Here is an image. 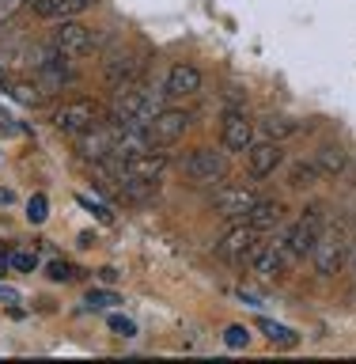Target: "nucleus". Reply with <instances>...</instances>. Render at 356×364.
<instances>
[{"mask_svg": "<svg viewBox=\"0 0 356 364\" xmlns=\"http://www.w3.org/2000/svg\"><path fill=\"white\" fill-rule=\"evenodd\" d=\"M167 107V91L156 84H125L114 95V118H133V122H152L159 110Z\"/></svg>", "mask_w": 356, "mask_h": 364, "instance_id": "obj_1", "label": "nucleus"}, {"mask_svg": "<svg viewBox=\"0 0 356 364\" xmlns=\"http://www.w3.org/2000/svg\"><path fill=\"white\" fill-rule=\"evenodd\" d=\"M53 129L65 133V136H80L84 129H91L95 122H102V107L95 99H68L53 110Z\"/></svg>", "mask_w": 356, "mask_h": 364, "instance_id": "obj_2", "label": "nucleus"}, {"mask_svg": "<svg viewBox=\"0 0 356 364\" xmlns=\"http://www.w3.org/2000/svg\"><path fill=\"white\" fill-rule=\"evenodd\" d=\"M345 235L338 232V228H323L311 247V262H315V273L318 277H334V273H341V266H345Z\"/></svg>", "mask_w": 356, "mask_h": 364, "instance_id": "obj_3", "label": "nucleus"}, {"mask_svg": "<svg viewBox=\"0 0 356 364\" xmlns=\"http://www.w3.org/2000/svg\"><path fill=\"white\" fill-rule=\"evenodd\" d=\"M182 175H186L193 186H212L227 175V156L212 152V148H193V152L182 159Z\"/></svg>", "mask_w": 356, "mask_h": 364, "instance_id": "obj_4", "label": "nucleus"}, {"mask_svg": "<svg viewBox=\"0 0 356 364\" xmlns=\"http://www.w3.org/2000/svg\"><path fill=\"white\" fill-rule=\"evenodd\" d=\"M50 46L53 50H61L65 57H87V53H95V31L84 27V23H76V19H57V31L50 34Z\"/></svg>", "mask_w": 356, "mask_h": 364, "instance_id": "obj_5", "label": "nucleus"}, {"mask_svg": "<svg viewBox=\"0 0 356 364\" xmlns=\"http://www.w3.org/2000/svg\"><path fill=\"white\" fill-rule=\"evenodd\" d=\"M292 266V255L288 247H284V239H273V243H258V250L250 255V269H254V277L261 281H277L284 277Z\"/></svg>", "mask_w": 356, "mask_h": 364, "instance_id": "obj_6", "label": "nucleus"}, {"mask_svg": "<svg viewBox=\"0 0 356 364\" xmlns=\"http://www.w3.org/2000/svg\"><path fill=\"white\" fill-rule=\"evenodd\" d=\"M318 232H323V209H318V205H311V209H307L300 220L292 224V232L284 235V247H288L292 262H300L303 255H311Z\"/></svg>", "mask_w": 356, "mask_h": 364, "instance_id": "obj_7", "label": "nucleus"}, {"mask_svg": "<svg viewBox=\"0 0 356 364\" xmlns=\"http://www.w3.org/2000/svg\"><path fill=\"white\" fill-rule=\"evenodd\" d=\"M258 250V228H250L247 220H239L235 228H227L224 239L216 243V255H220L224 262H250V255Z\"/></svg>", "mask_w": 356, "mask_h": 364, "instance_id": "obj_8", "label": "nucleus"}, {"mask_svg": "<svg viewBox=\"0 0 356 364\" xmlns=\"http://www.w3.org/2000/svg\"><path fill=\"white\" fill-rule=\"evenodd\" d=\"M254 201H258L254 182H224V186L212 193V209L220 216H232V220H239Z\"/></svg>", "mask_w": 356, "mask_h": 364, "instance_id": "obj_9", "label": "nucleus"}, {"mask_svg": "<svg viewBox=\"0 0 356 364\" xmlns=\"http://www.w3.org/2000/svg\"><path fill=\"white\" fill-rule=\"evenodd\" d=\"M201 84H205L201 68L178 61V65H171V73L163 80V91H167V99H190V95H198V91H201Z\"/></svg>", "mask_w": 356, "mask_h": 364, "instance_id": "obj_10", "label": "nucleus"}, {"mask_svg": "<svg viewBox=\"0 0 356 364\" xmlns=\"http://www.w3.org/2000/svg\"><path fill=\"white\" fill-rule=\"evenodd\" d=\"M148 129H152V136H156L159 148H167V144L182 141V133L190 129V114H186V110H167V107H163L152 122H148Z\"/></svg>", "mask_w": 356, "mask_h": 364, "instance_id": "obj_11", "label": "nucleus"}, {"mask_svg": "<svg viewBox=\"0 0 356 364\" xmlns=\"http://www.w3.org/2000/svg\"><path fill=\"white\" fill-rule=\"evenodd\" d=\"M220 141H224L227 152H247V148L254 144V122H250L243 110H232V114L224 118Z\"/></svg>", "mask_w": 356, "mask_h": 364, "instance_id": "obj_12", "label": "nucleus"}, {"mask_svg": "<svg viewBox=\"0 0 356 364\" xmlns=\"http://www.w3.org/2000/svg\"><path fill=\"white\" fill-rule=\"evenodd\" d=\"M281 159H284V152H281V144L277 141H266V144H250L247 148V171H250V178H269L273 171L281 167Z\"/></svg>", "mask_w": 356, "mask_h": 364, "instance_id": "obj_13", "label": "nucleus"}, {"mask_svg": "<svg viewBox=\"0 0 356 364\" xmlns=\"http://www.w3.org/2000/svg\"><path fill=\"white\" fill-rule=\"evenodd\" d=\"M167 152H159V148H152V152H144V156H129V159H122V171L125 175H133V178H144V182H159L163 178V171H167Z\"/></svg>", "mask_w": 356, "mask_h": 364, "instance_id": "obj_14", "label": "nucleus"}, {"mask_svg": "<svg viewBox=\"0 0 356 364\" xmlns=\"http://www.w3.org/2000/svg\"><path fill=\"white\" fill-rule=\"evenodd\" d=\"M239 220H247L250 228H258V232H269V228H277V224L284 220V201H277V198H258L243 216H239Z\"/></svg>", "mask_w": 356, "mask_h": 364, "instance_id": "obj_15", "label": "nucleus"}, {"mask_svg": "<svg viewBox=\"0 0 356 364\" xmlns=\"http://www.w3.org/2000/svg\"><path fill=\"white\" fill-rule=\"evenodd\" d=\"M95 0H34V16L38 19H76L80 11H87Z\"/></svg>", "mask_w": 356, "mask_h": 364, "instance_id": "obj_16", "label": "nucleus"}, {"mask_svg": "<svg viewBox=\"0 0 356 364\" xmlns=\"http://www.w3.org/2000/svg\"><path fill=\"white\" fill-rule=\"evenodd\" d=\"M345 164H349V156H345V148H341V144H323V148H318V156H315V167H318V175H323V178L341 175Z\"/></svg>", "mask_w": 356, "mask_h": 364, "instance_id": "obj_17", "label": "nucleus"}, {"mask_svg": "<svg viewBox=\"0 0 356 364\" xmlns=\"http://www.w3.org/2000/svg\"><path fill=\"white\" fill-rule=\"evenodd\" d=\"M4 91H11V99L16 102H23V107H38V102L50 95V91H45L38 80H4Z\"/></svg>", "mask_w": 356, "mask_h": 364, "instance_id": "obj_18", "label": "nucleus"}, {"mask_svg": "<svg viewBox=\"0 0 356 364\" xmlns=\"http://www.w3.org/2000/svg\"><path fill=\"white\" fill-rule=\"evenodd\" d=\"M107 84L118 91V87H125V84H133L136 76H141V61H133V57H118V61H107Z\"/></svg>", "mask_w": 356, "mask_h": 364, "instance_id": "obj_19", "label": "nucleus"}, {"mask_svg": "<svg viewBox=\"0 0 356 364\" xmlns=\"http://www.w3.org/2000/svg\"><path fill=\"white\" fill-rule=\"evenodd\" d=\"M258 330L273 341V346H284V349L300 346V334H296L292 326H284V323H273V318H258Z\"/></svg>", "mask_w": 356, "mask_h": 364, "instance_id": "obj_20", "label": "nucleus"}, {"mask_svg": "<svg viewBox=\"0 0 356 364\" xmlns=\"http://www.w3.org/2000/svg\"><path fill=\"white\" fill-rule=\"evenodd\" d=\"M261 129H266L269 141H281V136H296L303 125L296 122V118H266V122H261Z\"/></svg>", "mask_w": 356, "mask_h": 364, "instance_id": "obj_21", "label": "nucleus"}, {"mask_svg": "<svg viewBox=\"0 0 356 364\" xmlns=\"http://www.w3.org/2000/svg\"><path fill=\"white\" fill-rule=\"evenodd\" d=\"M318 178H323V175H318L315 159H311V164H296V167L288 171V186H296V190H303V186H315Z\"/></svg>", "mask_w": 356, "mask_h": 364, "instance_id": "obj_22", "label": "nucleus"}, {"mask_svg": "<svg viewBox=\"0 0 356 364\" xmlns=\"http://www.w3.org/2000/svg\"><path fill=\"white\" fill-rule=\"evenodd\" d=\"M8 262H11V269H16V273H34V269H38V255L27 250V247L8 250Z\"/></svg>", "mask_w": 356, "mask_h": 364, "instance_id": "obj_23", "label": "nucleus"}, {"mask_svg": "<svg viewBox=\"0 0 356 364\" xmlns=\"http://www.w3.org/2000/svg\"><path fill=\"white\" fill-rule=\"evenodd\" d=\"M45 277H50V281H61V284H68V281H76V277H80V269H76L68 258H53L50 266H45Z\"/></svg>", "mask_w": 356, "mask_h": 364, "instance_id": "obj_24", "label": "nucleus"}, {"mask_svg": "<svg viewBox=\"0 0 356 364\" xmlns=\"http://www.w3.org/2000/svg\"><path fill=\"white\" fill-rule=\"evenodd\" d=\"M45 216H50V201H45V193H34V198L27 201V220L45 224Z\"/></svg>", "mask_w": 356, "mask_h": 364, "instance_id": "obj_25", "label": "nucleus"}, {"mask_svg": "<svg viewBox=\"0 0 356 364\" xmlns=\"http://www.w3.org/2000/svg\"><path fill=\"white\" fill-rule=\"evenodd\" d=\"M224 346H227V349H247V346H250V330L239 326V323L227 326V330H224Z\"/></svg>", "mask_w": 356, "mask_h": 364, "instance_id": "obj_26", "label": "nucleus"}, {"mask_svg": "<svg viewBox=\"0 0 356 364\" xmlns=\"http://www.w3.org/2000/svg\"><path fill=\"white\" fill-rule=\"evenodd\" d=\"M84 304H87V307H114V304H122V296L110 292V289H91Z\"/></svg>", "mask_w": 356, "mask_h": 364, "instance_id": "obj_27", "label": "nucleus"}, {"mask_svg": "<svg viewBox=\"0 0 356 364\" xmlns=\"http://www.w3.org/2000/svg\"><path fill=\"white\" fill-rule=\"evenodd\" d=\"M110 330L118 338H136V323H133V318H125V315H110Z\"/></svg>", "mask_w": 356, "mask_h": 364, "instance_id": "obj_28", "label": "nucleus"}, {"mask_svg": "<svg viewBox=\"0 0 356 364\" xmlns=\"http://www.w3.org/2000/svg\"><path fill=\"white\" fill-rule=\"evenodd\" d=\"M23 4H27V0H0V23H8V19L23 8Z\"/></svg>", "mask_w": 356, "mask_h": 364, "instance_id": "obj_29", "label": "nucleus"}, {"mask_svg": "<svg viewBox=\"0 0 356 364\" xmlns=\"http://www.w3.org/2000/svg\"><path fill=\"white\" fill-rule=\"evenodd\" d=\"M80 205H87V209H91V213H95V216H99V220H102V224H110V213H107V209H102V205H95V201H91V198H80Z\"/></svg>", "mask_w": 356, "mask_h": 364, "instance_id": "obj_30", "label": "nucleus"}, {"mask_svg": "<svg viewBox=\"0 0 356 364\" xmlns=\"http://www.w3.org/2000/svg\"><path fill=\"white\" fill-rule=\"evenodd\" d=\"M99 277H102V281H107V284H114V281H118V277H122V273L107 266V269H99Z\"/></svg>", "mask_w": 356, "mask_h": 364, "instance_id": "obj_31", "label": "nucleus"}, {"mask_svg": "<svg viewBox=\"0 0 356 364\" xmlns=\"http://www.w3.org/2000/svg\"><path fill=\"white\" fill-rule=\"evenodd\" d=\"M11 201H16V193H11V190H4V186H0V205H11Z\"/></svg>", "mask_w": 356, "mask_h": 364, "instance_id": "obj_32", "label": "nucleus"}, {"mask_svg": "<svg viewBox=\"0 0 356 364\" xmlns=\"http://www.w3.org/2000/svg\"><path fill=\"white\" fill-rule=\"evenodd\" d=\"M8 269H11V262H8V255H4V250H0V277H4Z\"/></svg>", "mask_w": 356, "mask_h": 364, "instance_id": "obj_33", "label": "nucleus"}, {"mask_svg": "<svg viewBox=\"0 0 356 364\" xmlns=\"http://www.w3.org/2000/svg\"><path fill=\"white\" fill-rule=\"evenodd\" d=\"M0 300H8V304H16V292H11V289H4V284H0Z\"/></svg>", "mask_w": 356, "mask_h": 364, "instance_id": "obj_34", "label": "nucleus"}]
</instances>
